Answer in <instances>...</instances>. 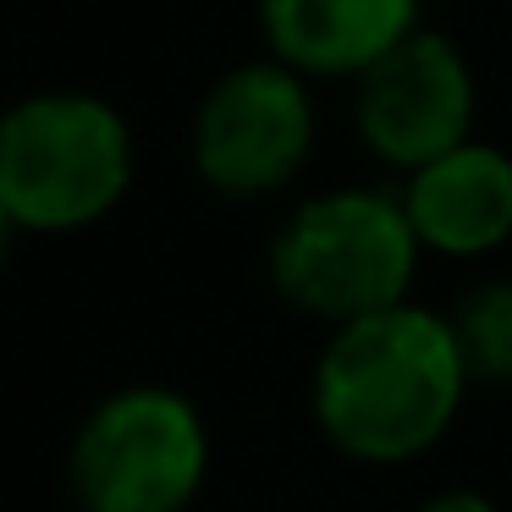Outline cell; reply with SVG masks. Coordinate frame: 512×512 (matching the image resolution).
<instances>
[{
    "label": "cell",
    "mask_w": 512,
    "mask_h": 512,
    "mask_svg": "<svg viewBox=\"0 0 512 512\" xmlns=\"http://www.w3.org/2000/svg\"><path fill=\"white\" fill-rule=\"evenodd\" d=\"M419 0H265V34L276 45L281 67L342 78V72L375 67L386 50L413 34Z\"/></svg>",
    "instance_id": "8"
},
{
    "label": "cell",
    "mask_w": 512,
    "mask_h": 512,
    "mask_svg": "<svg viewBox=\"0 0 512 512\" xmlns=\"http://www.w3.org/2000/svg\"><path fill=\"white\" fill-rule=\"evenodd\" d=\"M468 386L474 375L452 314L397 303L325 336L309 375V413L342 457L397 468L452 435Z\"/></svg>",
    "instance_id": "1"
},
{
    "label": "cell",
    "mask_w": 512,
    "mask_h": 512,
    "mask_svg": "<svg viewBox=\"0 0 512 512\" xmlns=\"http://www.w3.org/2000/svg\"><path fill=\"white\" fill-rule=\"evenodd\" d=\"M353 116L364 144L386 166L419 171L468 144L474 78L441 34H408L397 50L358 72Z\"/></svg>",
    "instance_id": "6"
},
{
    "label": "cell",
    "mask_w": 512,
    "mask_h": 512,
    "mask_svg": "<svg viewBox=\"0 0 512 512\" xmlns=\"http://www.w3.org/2000/svg\"><path fill=\"white\" fill-rule=\"evenodd\" d=\"M210 424L177 386L138 380L83 413L67 446L78 512H188L210 479Z\"/></svg>",
    "instance_id": "4"
},
{
    "label": "cell",
    "mask_w": 512,
    "mask_h": 512,
    "mask_svg": "<svg viewBox=\"0 0 512 512\" xmlns=\"http://www.w3.org/2000/svg\"><path fill=\"white\" fill-rule=\"evenodd\" d=\"M413 232L430 254L485 259L512 237V155L490 144H457L452 155L408 171L402 188Z\"/></svg>",
    "instance_id": "7"
},
{
    "label": "cell",
    "mask_w": 512,
    "mask_h": 512,
    "mask_svg": "<svg viewBox=\"0 0 512 512\" xmlns=\"http://www.w3.org/2000/svg\"><path fill=\"white\" fill-rule=\"evenodd\" d=\"M419 512H501V507H496V496H485L474 485H446V490H430L419 501Z\"/></svg>",
    "instance_id": "10"
},
{
    "label": "cell",
    "mask_w": 512,
    "mask_h": 512,
    "mask_svg": "<svg viewBox=\"0 0 512 512\" xmlns=\"http://www.w3.org/2000/svg\"><path fill=\"white\" fill-rule=\"evenodd\" d=\"M314 149V105L303 72L237 67L204 94L193 122V166L215 193L259 199L287 188Z\"/></svg>",
    "instance_id": "5"
},
{
    "label": "cell",
    "mask_w": 512,
    "mask_h": 512,
    "mask_svg": "<svg viewBox=\"0 0 512 512\" xmlns=\"http://www.w3.org/2000/svg\"><path fill=\"white\" fill-rule=\"evenodd\" d=\"M452 331L474 386H512V276L468 287L452 309Z\"/></svg>",
    "instance_id": "9"
},
{
    "label": "cell",
    "mask_w": 512,
    "mask_h": 512,
    "mask_svg": "<svg viewBox=\"0 0 512 512\" xmlns=\"http://www.w3.org/2000/svg\"><path fill=\"white\" fill-rule=\"evenodd\" d=\"M419 232L402 199L375 188H331L303 199L270 237V287L320 325L408 303L419 270Z\"/></svg>",
    "instance_id": "2"
},
{
    "label": "cell",
    "mask_w": 512,
    "mask_h": 512,
    "mask_svg": "<svg viewBox=\"0 0 512 512\" xmlns=\"http://www.w3.org/2000/svg\"><path fill=\"white\" fill-rule=\"evenodd\" d=\"M133 133L94 94H34L0 127V215L12 232H83L122 204Z\"/></svg>",
    "instance_id": "3"
}]
</instances>
